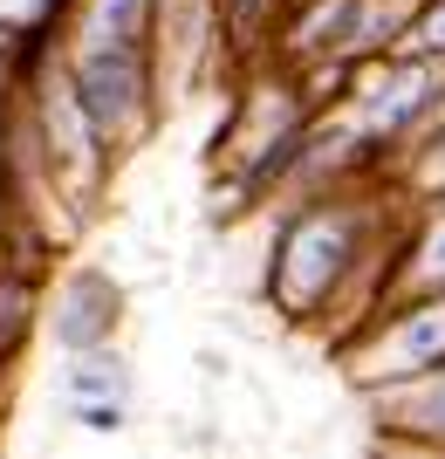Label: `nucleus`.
Listing matches in <instances>:
<instances>
[{
  "instance_id": "f257e3e1",
  "label": "nucleus",
  "mask_w": 445,
  "mask_h": 459,
  "mask_svg": "<svg viewBox=\"0 0 445 459\" xmlns=\"http://www.w3.org/2000/svg\"><path fill=\"white\" fill-rule=\"evenodd\" d=\"M390 227H398V206L377 178L288 192V212L268 247V302L295 329H329L343 343L377 302Z\"/></svg>"
},
{
  "instance_id": "f03ea898",
  "label": "nucleus",
  "mask_w": 445,
  "mask_h": 459,
  "mask_svg": "<svg viewBox=\"0 0 445 459\" xmlns=\"http://www.w3.org/2000/svg\"><path fill=\"white\" fill-rule=\"evenodd\" d=\"M62 62H69V82H76L90 124L110 137L116 158L137 152L158 131V110H165V56H158V41H131V35H110V28L69 21L62 28Z\"/></svg>"
},
{
  "instance_id": "7ed1b4c3",
  "label": "nucleus",
  "mask_w": 445,
  "mask_h": 459,
  "mask_svg": "<svg viewBox=\"0 0 445 459\" xmlns=\"http://www.w3.org/2000/svg\"><path fill=\"white\" fill-rule=\"evenodd\" d=\"M343 377L356 391H390L405 377H425L445 364V288L439 295H405V302H384L377 316L349 329L343 343Z\"/></svg>"
},
{
  "instance_id": "20e7f679",
  "label": "nucleus",
  "mask_w": 445,
  "mask_h": 459,
  "mask_svg": "<svg viewBox=\"0 0 445 459\" xmlns=\"http://www.w3.org/2000/svg\"><path fill=\"white\" fill-rule=\"evenodd\" d=\"M445 288V199H411V212H398L384 247V274H377V302H405V295H439Z\"/></svg>"
},
{
  "instance_id": "39448f33",
  "label": "nucleus",
  "mask_w": 445,
  "mask_h": 459,
  "mask_svg": "<svg viewBox=\"0 0 445 459\" xmlns=\"http://www.w3.org/2000/svg\"><path fill=\"white\" fill-rule=\"evenodd\" d=\"M41 323H48V336H56L62 357L103 350V343H116V329H124V288H116L103 268H69L56 288H48Z\"/></svg>"
},
{
  "instance_id": "423d86ee",
  "label": "nucleus",
  "mask_w": 445,
  "mask_h": 459,
  "mask_svg": "<svg viewBox=\"0 0 445 459\" xmlns=\"http://www.w3.org/2000/svg\"><path fill=\"white\" fill-rule=\"evenodd\" d=\"M14 227V212H7ZM41 302H48V281H41V240L28 227H14V240L0 233V364H14L28 336L41 329Z\"/></svg>"
},
{
  "instance_id": "0eeeda50",
  "label": "nucleus",
  "mask_w": 445,
  "mask_h": 459,
  "mask_svg": "<svg viewBox=\"0 0 445 459\" xmlns=\"http://www.w3.org/2000/svg\"><path fill=\"white\" fill-rule=\"evenodd\" d=\"M370 419L390 446L411 453H445V364L425 377H405L390 391H370Z\"/></svg>"
},
{
  "instance_id": "6e6552de",
  "label": "nucleus",
  "mask_w": 445,
  "mask_h": 459,
  "mask_svg": "<svg viewBox=\"0 0 445 459\" xmlns=\"http://www.w3.org/2000/svg\"><path fill=\"white\" fill-rule=\"evenodd\" d=\"M62 398H124L131 404V364H124V350L103 343V350L62 357Z\"/></svg>"
},
{
  "instance_id": "1a4fd4ad",
  "label": "nucleus",
  "mask_w": 445,
  "mask_h": 459,
  "mask_svg": "<svg viewBox=\"0 0 445 459\" xmlns=\"http://www.w3.org/2000/svg\"><path fill=\"white\" fill-rule=\"evenodd\" d=\"M398 186H405L411 199H445V117L398 158Z\"/></svg>"
},
{
  "instance_id": "9d476101",
  "label": "nucleus",
  "mask_w": 445,
  "mask_h": 459,
  "mask_svg": "<svg viewBox=\"0 0 445 459\" xmlns=\"http://www.w3.org/2000/svg\"><path fill=\"white\" fill-rule=\"evenodd\" d=\"M398 48H418V56H445V0H418L405 21V41Z\"/></svg>"
},
{
  "instance_id": "9b49d317",
  "label": "nucleus",
  "mask_w": 445,
  "mask_h": 459,
  "mask_svg": "<svg viewBox=\"0 0 445 459\" xmlns=\"http://www.w3.org/2000/svg\"><path fill=\"white\" fill-rule=\"evenodd\" d=\"M69 419H76L82 432H124L131 404L124 398H69Z\"/></svg>"
},
{
  "instance_id": "f8f14e48",
  "label": "nucleus",
  "mask_w": 445,
  "mask_h": 459,
  "mask_svg": "<svg viewBox=\"0 0 445 459\" xmlns=\"http://www.w3.org/2000/svg\"><path fill=\"white\" fill-rule=\"evenodd\" d=\"M405 7H418V0H405Z\"/></svg>"
}]
</instances>
